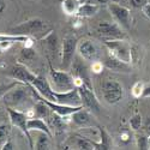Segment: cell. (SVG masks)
I'll list each match as a JSON object with an SVG mask.
<instances>
[{
  "label": "cell",
  "mask_w": 150,
  "mask_h": 150,
  "mask_svg": "<svg viewBox=\"0 0 150 150\" xmlns=\"http://www.w3.org/2000/svg\"><path fill=\"white\" fill-rule=\"evenodd\" d=\"M53 29L47 22H45L41 18H30L25 22H23L18 25L11 28L8 30L10 34L15 35H24L29 36L34 40L40 41L43 37H46Z\"/></svg>",
  "instance_id": "cell-1"
},
{
  "label": "cell",
  "mask_w": 150,
  "mask_h": 150,
  "mask_svg": "<svg viewBox=\"0 0 150 150\" xmlns=\"http://www.w3.org/2000/svg\"><path fill=\"white\" fill-rule=\"evenodd\" d=\"M48 81L51 83L52 89L59 93L69 91L76 88L73 83V74L69 73L66 70H55L52 65V61H49Z\"/></svg>",
  "instance_id": "cell-2"
},
{
  "label": "cell",
  "mask_w": 150,
  "mask_h": 150,
  "mask_svg": "<svg viewBox=\"0 0 150 150\" xmlns=\"http://www.w3.org/2000/svg\"><path fill=\"white\" fill-rule=\"evenodd\" d=\"M30 86L29 84H19L15 88L8 90L4 96L3 100L7 107H12L18 109V107L25 105L27 101L30 100Z\"/></svg>",
  "instance_id": "cell-3"
},
{
  "label": "cell",
  "mask_w": 150,
  "mask_h": 150,
  "mask_svg": "<svg viewBox=\"0 0 150 150\" xmlns=\"http://www.w3.org/2000/svg\"><path fill=\"white\" fill-rule=\"evenodd\" d=\"M96 34L103 41L106 40H127V34L117 22H98L96 24Z\"/></svg>",
  "instance_id": "cell-4"
},
{
  "label": "cell",
  "mask_w": 150,
  "mask_h": 150,
  "mask_svg": "<svg viewBox=\"0 0 150 150\" xmlns=\"http://www.w3.org/2000/svg\"><path fill=\"white\" fill-rule=\"evenodd\" d=\"M103 45L109 54L126 64L132 62V49L126 40H106L103 41Z\"/></svg>",
  "instance_id": "cell-5"
},
{
  "label": "cell",
  "mask_w": 150,
  "mask_h": 150,
  "mask_svg": "<svg viewBox=\"0 0 150 150\" xmlns=\"http://www.w3.org/2000/svg\"><path fill=\"white\" fill-rule=\"evenodd\" d=\"M7 113H8V117H10V121H11V125L12 126L17 127L18 130H21L24 136L27 137V141L29 143V146L30 149H34L35 146V143L31 138V134H30V130L28 127V117L24 112L19 110V109H16V108H12V107H7Z\"/></svg>",
  "instance_id": "cell-6"
},
{
  "label": "cell",
  "mask_w": 150,
  "mask_h": 150,
  "mask_svg": "<svg viewBox=\"0 0 150 150\" xmlns=\"http://www.w3.org/2000/svg\"><path fill=\"white\" fill-rule=\"evenodd\" d=\"M101 89L105 101L109 105L119 103L125 96L124 86L115 79H105Z\"/></svg>",
  "instance_id": "cell-7"
},
{
  "label": "cell",
  "mask_w": 150,
  "mask_h": 150,
  "mask_svg": "<svg viewBox=\"0 0 150 150\" xmlns=\"http://www.w3.org/2000/svg\"><path fill=\"white\" fill-rule=\"evenodd\" d=\"M78 40L74 35H69L62 40L61 45V69L69 70L72 66V62L74 60V55L77 52Z\"/></svg>",
  "instance_id": "cell-8"
},
{
  "label": "cell",
  "mask_w": 150,
  "mask_h": 150,
  "mask_svg": "<svg viewBox=\"0 0 150 150\" xmlns=\"http://www.w3.org/2000/svg\"><path fill=\"white\" fill-rule=\"evenodd\" d=\"M107 6H108L110 15L113 16L115 22L124 30H130L132 28V15H131L130 8H127L124 5H120L115 1L108 4Z\"/></svg>",
  "instance_id": "cell-9"
},
{
  "label": "cell",
  "mask_w": 150,
  "mask_h": 150,
  "mask_svg": "<svg viewBox=\"0 0 150 150\" xmlns=\"http://www.w3.org/2000/svg\"><path fill=\"white\" fill-rule=\"evenodd\" d=\"M77 89L79 91L82 105L84 108H86L90 112H100L101 110V105H100V101L97 100L91 85L84 83L83 85L78 86Z\"/></svg>",
  "instance_id": "cell-10"
},
{
  "label": "cell",
  "mask_w": 150,
  "mask_h": 150,
  "mask_svg": "<svg viewBox=\"0 0 150 150\" xmlns=\"http://www.w3.org/2000/svg\"><path fill=\"white\" fill-rule=\"evenodd\" d=\"M7 76L11 77L12 79L19 81L24 84H30L35 79V77L37 76V74L33 73L24 64L18 62V64L10 67V70L7 71Z\"/></svg>",
  "instance_id": "cell-11"
},
{
  "label": "cell",
  "mask_w": 150,
  "mask_h": 150,
  "mask_svg": "<svg viewBox=\"0 0 150 150\" xmlns=\"http://www.w3.org/2000/svg\"><path fill=\"white\" fill-rule=\"evenodd\" d=\"M77 52L81 55V58L85 61H95L100 57L98 47L94 41L90 40H82L78 42L77 46Z\"/></svg>",
  "instance_id": "cell-12"
},
{
  "label": "cell",
  "mask_w": 150,
  "mask_h": 150,
  "mask_svg": "<svg viewBox=\"0 0 150 150\" xmlns=\"http://www.w3.org/2000/svg\"><path fill=\"white\" fill-rule=\"evenodd\" d=\"M54 94V102L61 103V105H66V106H83L82 105V100H81V95L77 88H73L72 90L69 91H55L53 90Z\"/></svg>",
  "instance_id": "cell-13"
},
{
  "label": "cell",
  "mask_w": 150,
  "mask_h": 150,
  "mask_svg": "<svg viewBox=\"0 0 150 150\" xmlns=\"http://www.w3.org/2000/svg\"><path fill=\"white\" fill-rule=\"evenodd\" d=\"M91 113L93 112L82 107L78 110L74 112V113L71 114V117H70L71 122L77 127H89V126H93V125H96L95 118Z\"/></svg>",
  "instance_id": "cell-14"
},
{
  "label": "cell",
  "mask_w": 150,
  "mask_h": 150,
  "mask_svg": "<svg viewBox=\"0 0 150 150\" xmlns=\"http://www.w3.org/2000/svg\"><path fill=\"white\" fill-rule=\"evenodd\" d=\"M31 86H34V88L37 90V93H39L41 96H43L45 98L49 100V101H54V94H53V89L51 86V83H49V81L43 77V76H36L35 79L30 83Z\"/></svg>",
  "instance_id": "cell-15"
},
{
  "label": "cell",
  "mask_w": 150,
  "mask_h": 150,
  "mask_svg": "<svg viewBox=\"0 0 150 150\" xmlns=\"http://www.w3.org/2000/svg\"><path fill=\"white\" fill-rule=\"evenodd\" d=\"M102 62L105 67L114 72H130L131 71V64H126V62L119 60L118 58L113 57L109 53L105 57Z\"/></svg>",
  "instance_id": "cell-16"
},
{
  "label": "cell",
  "mask_w": 150,
  "mask_h": 150,
  "mask_svg": "<svg viewBox=\"0 0 150 150\" xmlns=\"http://www.w3.org/2000/svg\"><path fill=\"white\" fill-rule=\"evenodd\" d=\"M40 41H41V42L45 45V47L47 48L48 54H52L53 58L55 59V57L60 53V52H59V40H58V36H57L55 31L52 30L46 37H43V39L40 40Z\"/></svg>",
  "instance_id": "cell-17"
},
{
  "label": "cell",
  "mask_w": 150,
  "mask_h": 150,
  "mask_svg": "<svg viewBox=\"0 0 150 150\" xmlns=\"http://www.w3.org/2000/svg\"><path fill=\"white\" fill-rule=\"evenodd\" d=\"M100 132V141L95 142L94 141V146L97 150H108V149H113V141H112L109 133L106 131L103 126H98L97 127Z\"/></svg>",
  "instance_id": "cell-18"
},
{
  "label": "cell",
  "mask_w": 150,
  "mask_h": 150,
  "mask_svg": "<svg viewBox=\"0 0 150 150\" xmlns=\"http://www.w3.org/2000/svg\"><path fill=\"white\" fill-rule=\"evenodd\" d=\"M28 127H29L30 131L46 132V133H48L49 136H52V137H53L52 130H51V127H49L48 122H46L45 120H42V118L34 117V118L28 119Z\"/></svg>",
  "instance_id": "cell-19"
},
{
  "label": "cell",
  "mask_w": 150,
  "mask_h": 150,
  "mask_svg": "<svg viewBox=\"0 0 150 150\" xmlns=\"http://www.w3.org/2000/svg\"><path fill=\"white\" fill-rule=\"evenodd\" d=\"M79 0H62L61 1V10L66 16H77L78 10L81 7Z\"/></svg>",
  "instance_id": "cell-20"
},
{
  "label": "cell",
  "mask_w": 150,
  "mask_h": 150,
  "mask_svg": "<svg viewBox=\"0 0 150 150\" xmlns=\"http://www.w3.org/2000/svg\"><path fill=\"white\" fill-rule=\"evenodd\" d=\"M100 11V5L98 4H93V3H84L81 5L77 17L81 18H89L95 16L97 12Z\"/></svg>",
  "instance_id": "cell-21"
},
{
  "label": "cell",
  "mask_w": 150,
  "mask_h": 150,
  "mask_svg": "<svg viewBox=\"0 0 150 150\" xmlns=\"http://www.w3.org/2000/svg\"><path fill=\"white\" fill-rule=\"evenodd\" d=\"M71 67H72V70H73V72H74V76H78V77L83 78L84 82H85V84L91 85L89 74H88V69H86L85 65H83L79 60H76V61L72 62V66H71Z\"/></svg>",
  "instance_id": "cell-22"
},
{
  "label": "cell",
  "mask_w": 150,
  "mask_h": 150,
  "mask_svg": "<svg viewBox=\"0 0 150 150\" xmlns=\"http://www.w3.org/2000/svg\"><path fill=\"white\" fill-rule=\"evenodd\" d=\"M51 138H52V136H49L48 133L40 132L39 137H37V139H36L34 149H37V150L51 149Z\"/></svg>",
  "instance_id": "cell-23"
},
{
  "label": "cell",
  "mask_w": 150,
  "mask_h": 150,
  "mask_svg": "<svg viewBox=\"0 0 150 150\" xmlns=\"http://www.w3.org/2000/svg\"><path fill=\"white\" fill-rule=\"evenodd\" d=\"M34 112H35V117H39V118L43 119V118H48L52 110L49 109V107L43 101L39 100V102L34 106Z\"/></svg>",
  "instance_id": "cell-24"
},
{
  "label": "cell",
  "mask_w": 150,
  "mask_h": 150,
  "mask_svg": "<svg viewBox=\"0 0 150 150\" xmlns=\"http://www.w3.org/2000/svg\"><path fill=\"white\" fill-rule=\"evenodd\" d=\"M34 58H35V52L33 51V49L28 48V47H24L19 53L18 61L21 62V64H23V62H30V61L34 60Z\"/></svg>",
  "instance_id": "cell-25"
},
{
  "label": "cell",
  "mask_w": 150,
  "mask_h": 150,
  "mask_svg": "<svg viewBox=\"0 0 150 150\" xmlns=\"http://www.w3.org/2000/svg\"><path fill=\"white\" fill-rule=\"evenodd\" d=\"M76 145L78 149H83V150H91L95 149L94 146V141L85 138V137H77V142Z\"/></svg>",
  "instance_id": "cell-26"
},
{
  "label": "cell",
  "mask_w": 150,
  "mask_h": 150,
  "mask_svg": "<svg viewBox=\"0 0 150 150\" xmlns=\"http://www.w3.org/2000/svg\"><path fill=\"white\" fill-rule=\"evenodd\" d=\"M11 125L8 124H3L0 125V146H1L8 138L11 134Z\"/></svg>",
  "instance_id": "cell-27"
},
{
  "label": "cell",
  "mask_w": 150,
  "mask_h": 150,
  "mask_svg": "<svg viewBox=\"0 0 150 150\" xmlns=\"http://www.w3.org/2000/svg\"><path fill=\"white\" fill-rule=\"evenodd\" d=\"M148 139H149V136H148L146 133L136 134V144H137V148L141 149V150H146V149H149Z\"/></svg>",
  "instance_id": "cell-28"
},
{
  "label": "cell",
  "mask_w": 150,
  "mask_h": 150,
  "mask_svg": "<svg viewBox=\"0 0 150 150\" xmlns=\"http://www.w3.org/2000/svg\"><path fill=\"white\" fill-rule=\"evenodd\" d=\"M144 88L145 85L142 81H138L136 82L133 85H132V89H131V93H132V96L134 98H141L142 95H143V91H144Z\"/></svg>",
  "instance_id": "cell-29"
},
{
  "label": "cell",
  "mask_w": 150,
  "mask_h": 150,
  "mask_svg": "<svg viewBox=\"0 0 150 150\" xmlns=\"http://www.w3.org/2000/svg\"><path fill=\"white\" fill-rule=\"evenodd\" d=\"M143 125V120H142V115L141 114H134L131 119H130V126L133 131H138L141 130Z\"/></svg>",
  "instance_id": "cell-30"
},
{
  "label": "cell",
  "mask_w": 150,
  "mask_h": 150,
  "mask_svg": "<svg viewBox=\"0 0 150 150\" xmlns=\"http://www.w3.org/2000/svg\"><path fill=\"white\" fill-rule=\"evenodd\" d=\"M19 84H24V83H22L19 81H13L8 84H0V97H3L8 90H11L12 88H15V86H17Z\"/></svg>",
  "instance_id": "cell-31"
},
{
  "label": "cell",
  "mask_w": 150,
  "mask_h": 150,
  "mask_svg": "<svg viewBox=\"0 0 150 150\" xmlns=\"http://www.w3.org/2000/svg\"><path fill=\"white\" fill-rule=\"evenodd\" d=\"M103 62H101V61H98V60H95V61H93V64H91V66H90V70H91V72L93 73H95V74H98V73H101L102 71H103Z\"/></svg>",
  "instance_id": "cell-32"
},
{
  "label": "cell",
  "mask_w": 150,
  "mask_h": 150,
  "mask_svg": "<svg viewBox=\"0 0 150 150\" xmlns=\"http://www.w3.org/2000/svg\"><path fill=\"white\" fill-rule=\"evenodd\" d=\"M129 1L133 8H142L145 4L149 3V0H129Z\"/></svg>",
  "instance_id": "cell-33"
},
{
  "label": "cell",
  "mask_w": 150,
  "mask_h": 150,
  "mask_svg": "<svg viewBox=\"0 0 150 150\" xmlns=\"http://www.w3.org/2000/svg\"><path fill=\"white\" fill-rule=\"evenodd\" d=\"M15 42L12 41H0V52H5L8 48H11V46Z\"/></svg>",
  "instance_id": "cell-34"
},
{
  "label": "cell",
  "mask_w": 150,
  "mask_h": 150,
  "mask_svg": "<svg viewBox=\"0 0 150 150\" xmlns=\"http://www.w3.org/2000/svg\"><path fill=\"white\" fill-rule=\"evenodd\" d=\"M0 149H3V150H13V149H16V145L13 144V143H12V141L11 139H7L3 145H1V148H0Z\"/></svg>",
  "instance_id": "cell-35"
},
{
  "label": "cell",
  "mask_w": 150,
  "mask_h": 150,
  "mask_svg": "<svg viewBox=\"0 0 150 150\" xmlns=\"http://www.w3.org/2000/svg\"><path fill=\"white\" fill-rule=\"evenodd\" d=\"M119 137H120V141H122V142H129L130 138H131V133H130V131H122Z\"/></svg>",
  "instance_id": "cell-36"
},
{
  "label": "cell",
  "mask_w": 150,
  "mask_h": 150,
  "mask_svg": "<svg viewBox=\"0 0 150 150\" xmlns=\"http://www.w3.org/2000/svg\"><path fill=\"white\" fill-rule=\"evenodd\" d=\"M142 12H143V15L150 21V3L145 4V5L142 7Z\"/></svg>",
  "instance_id": "cell-37"
},
{
  "label": "cell",
  "mask_w": 150,
  "mask_h": 150,
  "mask_svg": "<svg viewBox=\"0 0 150 150\" xmlns=\"http://www.w3.org/2000/svg\"><path fill=\"white\" fill-rule=\"evenodd\" d=\"M143 130H144V133H146L148 136H150V118H149V119H146V121L144 122Z\"/></svg>",
  "instance_id": "cell-38"
},
{
  "label": "cell",
  "mask_w": 150,
  "mask_h": 150,
  "mask_svg": "<svg viewBox=\"0 0 150 150\" xmlns=\"http://www.w3.org/2000/svg\"><path fill=\"white\" fill-rule=\"evenodd\" d=\"M5 8H6V0H0V16L4 13Z\"/></svg>",
  "instance_id": "cell-39"
},
{
  "label": "cell",
  "mask_w": 150,
  "mask_h": 150,
  "mask_svg": "<svg viewBox=\"0 0 150 150\" xmlns=\"http://www.w3.org/2000/svg\"><path fill=\"white\" fill-rule=\"evenodd\" d=\"M93 1H95V3L98 4V5H101V4H103V5H108V4H110V3H113L114 0H93Z\"/></svg>",
  "instance_id": "cell-40"
},
{
  "label": "cell",
  "mask_w": 150,
  "mask_h": 150,
  "mask_svg": "<svg viewBox=\"0 0 150 150\" xmlns=\"http://www.w3.org/2000/svg\"><path fill=\"white\" fill-rule=\"evenodd\" d=\"M77 17V16H76ZM83 25V23L81 22V17H77V21L74 22V24H73V28H81Z\"/></svg>",
  "instance_id": "cell-41"
},
{
  "label": "cell",
  "mask_w": 150,
  "mask_h": 150,
  "mask_svg": "<svg viewBox=\"0 0 150 150\" xmlns=\"http://www.w3.org/2000/svg\"><path fill=\"white\" fill-rule=\"evenodd\" d=\"M148 96H150V86H145L142 95V97H148Z\"/></svg>",
  "instance_id": "cell-42"
},
{
  "label": "cell",
  "mask_w": 150,
  "mask_h": 150,
  "mask_svg": "<svg viewBox=\"0 0 150 150\" xmlns=\"http://www.w3.org/2000/svg\"><path fill=\"white\" fill-rule=\"evenodd\" d=\"M148 144H149V149H150V136H149V139H148Z\"/></svg>",
  "instance_id": "cell-43"
},
{
  "label": "cell",
  "mask_w": 150,
  "mask_h": 150,
  "mask_svg": "<svg viewBox=\"0 0 150 150\" xmlns=\"http://www.w3.org/2000/svg\"><path fill=\"white\" fill-rule=\"evenodd\" d=\"M149 3H150V0H149Z\"/></svg>",
  "instance_id": "cell-44"
}]
</instances>
